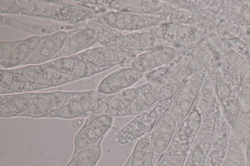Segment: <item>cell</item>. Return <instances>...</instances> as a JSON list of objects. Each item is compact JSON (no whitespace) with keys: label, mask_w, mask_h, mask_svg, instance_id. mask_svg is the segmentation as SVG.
I'll list each match as a JSON object with an SVG mask.
<instances>
[{"label":"cell","mask_w":250,"mask_h":166,"mask_svg":"<svg viewBox=\"0 0 250 166\" xmlns=\"http://www.w3.org/2000/svg\"><path fill=\"white\" fill-rule=\"evenodd\" d=\"M0 13L49 19L82 29L98 15L94 10L76 3L54 0H0Z\"/></svg>","instance_id":"1"},{"label":"cell","mask_w":250,"mask_h":166,"mask_svg":"<svg viewBox=\"0 0 250 166\" xmlns=\"http://www.w3.org/2000/svg\"><path fill=\"white\" fill-rule=\"evenodd\" d=\"M176 95L168 99L157 102L136 115L117 132L115 141L121 145L127 144L148 134L152 130L158 119L169 110Z\"/></svg>","instance_id":"2"},{"label":"cell","mask_w":250,"mask_h":166,"mask_svg":"<svg viewBox=\"0 0 250 166\" xmlns=\"http://www.w3.org/2000/svg\"><path fill=\"white\" fill-rule=\"evenodd\" d=\"M107 95L98 91L74 92L60 108L46 118L75 119L91 117Z\"/></svg>","instance_id":"3"},{"label":"cell","mask_w":250,"mask_h":166,"mask_svg":"<svg viewBox=\"0 0 250 166\" xmlns=\"http://www.w3.org/2000/svg\"><path fill=\"white\" fill-rule=\"evenodd\" d=\"M220 108L214 97L190 148L188 161L193 166H204Z\"/></svg>","instance_id":"4"},{"label":"cell","mask_w":250,"mask_h":166,"mask_svg":"<svg viewBox=\"0 0 250 166\" xmlns=\"http://www.w3.org/2000/svg\"><path fill=\"white\" fill-rule=\"evenodd\" d=\"M204 67L195 71L177 93L169 109L170 113L180 124L193 108L205 79Z\"/></svg>","instance_id":"5"},{"label":"cell","mask_w":250,"mask_h":166,"mask_svg":"<svg viewBox=\"0 0 250 166\" xmlns=\"http://www.w3.org/2000/svg\"><path fill=\"white\" fill-rule=\"evenodd\" d=\"M11 70L32 83L48 88L61 86L78 79L71 75L63 73L42 64L30 65Z\"/></svg>","instance_id":"6"},{"label":"cell","mask_w":250,"mask_h":166,"mask_svg":"<svg viewBox=\"0 0 250 166\" xmlns=\"http://www.w3.org/2000/svg\"><path fill=\"white\" fill-rule=\"evenodd\" d=\"M73 56L101 73L122 63L127 57V53L117 48L103 46L88 49Z\"/></svg>","instance_id":"7"},{"label":"cell","mask_w":250,"mask_h":166,"mask_svg":"<svg viewBox=\"0 0 250 166\" xmlns=\"http://www.w3.org/2000/svg\"><path fill=\"white\" fill-rule=\"evenodd\" d=\"M113 120L112 117L106 115L88 117L75 135V148L81 150L101 141L111 127Z\"/></svg>","instance_id":"8"},{"label":"cell","mask_w":250,"mask_h":166,"mask_svg":"<svg viewBox=\"0 0 250 166\" xmlns=\"http://www.w3.org/2000/svg\"><path fill=\"white\" fill-rule=\"evenodd\" d=\"M231 125L221 109L204 166H222L228 147Z\"/></svg>","instance_id":"9"},{"label":"cell","mask_w":250,"mask_h":166,"mask_svg":"<svg viewBox=\"0 0 250 166\" xmlns=\"http://www.w3.org/2000/svg\"><path fill=\"white\" fill-rule=\"evenodd\" d=\"M103 18L110 27L119 30H138L160 22L156 18L121 11L108 12Z\"/></svg>","instance_id":"10"},{"label":"cell","mask_w":250,"mask_h":166,"mask_svg":"<svg viewBox=\"0 0 250 166\" xmlns=\"http://www.w3.org/2000/svg\"><path fill=\"white\" fill-rule=\"evenodd\" d=\"M169 44L155 35L148 32H132L119 35L112 47L125 51H149Z\"/></svg>","instance_id":"11"},{"label":"cell","mask_w":250,"mask_h":166,"mask_svg":"<svg viewBox=\"0 0 250 166\" xmlns=\"http://www.w3.org/2000/svg\"><path fill=\"white\" fill-rule=\"evenodd\" d=\"M62 31L47 36L31 55L21 65H39L50 61L60 51L68 38L77 31Z\"/></svg>","instance_id":"12"},{"label":"cell","mask_w":250,"mask_h":166,"mask_svg":"<svg viewBox=\"0 0 250 166\" xmlns=\"http://www.w3.org/2000/svg\"><path fill=\"white\" fill-rule=\"evenodd\" d=\"M73 93L74 92L61 91L42 92L35 102L17 117L46 118L60 108Z\"/></svg>","instance_id":"13"},{"label":"cell","mask_w":250,"mask_h":166,"mask_svg":"<svg viewBox=\"0 0 250 166\" xmlns=\"http://www.w3.org/2000/svg\"><path fill=\"white\" fill-rule=\"evenodd\" d=\"M161 90L160 80L147 82L137 86V93L130 104L116 117L137 115L158 101Z\"/></svg>","instance_id":"14"},{"label":"cell","mask_w":250,"mask_h":166,"mask_svg":"<svg viewBox=\"0 0 250 166\" xmlns=\"http://www.w3.org/2000/svg\"><path fill=\"white\" fill-rule=\"evenodd\" d=\"M177 124L170 113H165L157 121L149 135L154 156L167 150L175 132Z\"/></svg>","instance_id":"15"},{"label":"cell","mask_w":250,"mask_h":166,"mask_svg":"<svg viewBox=\"0 0 250 166\" xmlns=\"http://www.w3.org/2000/svg\"><path fill=\"white\" fill-rule=\"evenodd\" d=\"M175 55L173 48L168 46L161 47L137 56L132 61V67L139 73H147L167 64Z\"/></svg>","instance_id":"16"},{"label":"cell","mask_w":250,"mask_h":166,"mask_svg":"<svg viewBox=\"0 0 250 166\" xmlns=\"http://www.w3.org/2000/svg\"><path fill=\"white\" fill-rule=\"evenodd\" d=\"M41 92H27L1 95L0 117H17L27 110L41 96Z\"/></svg>","instance_id":"17"},{"label":"cell","mask_w":250,"mask_h":166,"mask_svg":"<svg viewBox=\"0 0 250 166\" xmlns=\"http://www.w3.org/2000/svg\"><path fill=\"white\" fill-rule=\"evenodd\" d=\"M137 93V87H136L107 95L100 103L92 116L106 115L116 117L130 104Z\"/></svg>","instance_id":"18"},{"label":"cell","mask_w":250,"mask_h":166,"mask_svg":"<svg viewBox=\"0 0 250 166\" xmlns=\"http://www.w3.org/2000/svg\"><path fill=\"white\" fill-rule=\"evenodd\" d=\"M139 72L129 67L117 71L105 77L100 83L98 91L106 95H110L127 89L138 79Z\"/></svg>","instance_id":"19"},{"label":"cell","mask_w":250,"mask_h":166,"mask_svg":"<svg viewBox=\"0 0 250 166\" xmlns=\"http://www.w3.org/2000/svg\"><path fill=\"white\" fill-rule=\"evenodd\" d=\"M0 24L22 30L35 36H46L62 31L82 29L73 25L62 23L53 24H39L0 15Z\"/></svg>","instance_id":"20"},{"label":"cell","mask_w":250,"mask_h":166,"mask_svg":"<svg viewBox=\"0 0 250 166\" xmlns=\"http://www.w3.org/2000/svg\"><path fill=\"white\" fill-rule=\"evenodd\" d=\"M189 62H183L177 65L160 80L161 90L158 101L168 99L175 96L190 75Z\"/></svg>","instance_id":"21"},{"label":"cell","mask_w":250,"mask_h":166,"mask_svg":"<svg viewBox=\"0 0 250 166\" xmlns=\"http://www.w3.org/2000/svg\"><path fill=\"white\" fill-rule=\"evenodd\" d=\"M149 32L168 44L191 41L197 35V30L194 27L176 23L160 26Z\"/></svg>","instance_id":"22"},{"label":"cell","mask_w":250,"mask_h":166,"mask_svg":"<svg viewBox=\"0 0 250 166\" xmlns=\"http://www.w3.org/2000/svg\"><path fill=\"white\" fill-rule=\"evenodd\" d=\"M0 94L30 92L48 88V87L32 83L15 73L11 70H0Z\"/></svg>","instance_id":"23"},{"label":"cell","mask_w":250,"mask_h":166,"mask_svg":"<svg viewBox=\"0 0 250 166\" xmlns=\"http://www.w3.org/2000/svg\"><path fill=\"white\" fill-rule=\"evenodd\" d=\"M96 41L92 30L88 28L81 29L68 38L60 51L51 60L60 57L73 56L79 51L90 47Z\"/></svg>","instance_id":"24"},{"label":"cell","mask_w":250,"mask_h":166,"mask_svg":"<svg viewBox=\"0 0 250 166\" xmlns=\"http://www.w3.org/2000/svg\"><path fill=\"white\" fill-rule=\"evenodd\" d=\"M46 36H34L23 39L10 55L0 60V66L9 69L21 65L31 55Z\"/></svg>","instance_id":"25"},{"label":"cell","mask_w":250,"mask_h":166,"mask_svg":"<svg viewBox=\"0 0 250 166\" xmlns=\"http://www.w3.org/2000/svg\"><path fill=\"white\" fill-rule=\"evenodd\" d=\"M149 135L147 134L136 142L130 156V166H153L154 153Z\"/></svg>","instance_id":"26"},{"label":"cell","mask_w":250,"mask_h":166,"mask_svg":"<svg viewBox=\"0 0 250 166\" xmlns=\"http://www.w3.org/2000/svg\"><path fill=\"white\" fill-rule=\"evenodd\" d=\"M101 155V148L97 143L80 150L66 166H94Z\"/></svg>","instance_id":"27"},{"label":"cell","mask_w":250,"mask_h":166,"mask_svg":"<svg viewBox=\"0 0 250 166\" xmlns=\"http://www.w3.org/2000/svg\"><path fill=\"white\" fill-rule=\"evenodd\" d=\"M250 139V111L241 114L238 120L231 126L229 144L243 142L246 145Z\"/></svg>","instance_id":"28"},{"label":"cell","mask_w":250,"mask_h":166,"mask_svg":"<svg viewBox=\"0 0 250 166\" xmlns=\"http://www.w3.org/2000/svg\"><path fill=\"white\" fill-rule=\"evenodd\" d=\"M246 162V144L236 142L228 145L222 166H243Z\"/></svg>","instance_id":"29"},{"label":"cell","mask_w":250,"mask_h":166,"mask_svg":"<svg viewBox=\"0 0 250 166\" xmlns=\"http://www.w3.org/2000/svg\"><path fill=\"white\" fill-rule=\"evenodd\" d=\"M225 59L241 77L250 74V64L237 53L233 51H228L225 54Z\"/></svg>","instance_id":"30"},{"label":"cell","mask_w":250,"mask_h":166,"mask_svg":"<svg viewBox=\"0 0 250 166\" xmlns=\"http://www.w3.org/2000/svg\"><path fill=\"white\" fill-rule=\"evenodd\" d=\"M241 78L239 102L243 114L250 111V75Z\"/></svg>","instance_id":"31"},{"label":"cell","mask_w":250,"mask_h":166,"mask_svg":"<svg viewBox=\"0 0 250 166\" xmlns=\"http://www.w3.org/2000/svg\"><path fill=\"white\" fill-rule=\"evenodd\" d=\"M170 70L169 68L163 66L147 72L145 75V78L147 82L160 80Z\"/></svg>","instance_id":"32"},{"label":"cell","mask_w":250,"mask_h":166,"mask_svg":"<svg viewBox=\"0 0 250 166\" xmlns=\"http://www.w3.org/2000/svg\"><path fill=\"white\" fill-rule=\"evenodd\" d=\"M22 40L13 41H4L0 43V59L2 60L9 55L22 41Z\"/></svg>","instance_id":"33"},{"label":"cell","mask_w":250,"mask_h":166,"mask_svg":"<svg viewBox=\"0 0 250 166\" xmlns=\"http://www.w3.org/2000/svg\"><path fill=\"white\" fill-rule=\"evenodd\" d=\"M83 118H78L73 119L70 122V124L74 128L77 129L80 128L83 125Z\"/></svg>","instance_id":"34"},{"label":"cell","mask_w":250,"mask_h":166,"mask_svg":"<svg viewBox=\"0 0 250 166\" xmlns=\"http://www.w3.org/2000/svg\"><path fill=\"white\" fill-rule=\"evenodd\" d=\"M246 161L250 162V139L246 145Z\"/></svg>","instance_id":"35"},{"label":"cell","mask_w":250,"mask_h":166,"mask_svg":"<svg viewBox=\"0 0 250 166\" xmlns=\"http://www.w3.org/2000/svg\"><path fill=\"white\" fill-rule=\"evenodd\" d=\"M158 166H167L165 162L162 159Z\"/></svg>","instance_id":"36"},{"label":"cell","mask_w":250,"mask_h":166,"mask_svg":"<svg viewBox=\"0 0 250 166\" xmlns=\"http://www.w3.org/2000/svg\"><path fill=\"white\" fill-rule=\"evenodd\" d=\"M185 166H193L188 160Z\"/></svg>","instance_id":"37"},{"label":"cell","mask_w":250,"mask_h":166,"mask_svg":"<svg viewBox=\"0 0 250 166\" xmlns=\"http://www.w3.org/2000/svg\"><path fill=\"white\" fill-rule=\"evenodd\" d=\"M124 166H130V157L128 159L127 163H126V164H125Z\"/></svg>","instance_id":"38"},{"label":"cell","mask_w":250,"mask_h":166,"mask_svg":"<svg viewBox=\"0 0 250 166\" xmlns=\"http://www.w3.org/2000/svg\"><path fill=\"white\" fill-rule=\"evenodd\" d=\"M246 166H250V162L246 161Z\"/></svg>","instance_id":"39"},{"label":"cell","mask_w":250,"mask_h":166,"mask_svg":"<svg viewBox=\"0 0 250 166\" xmlns=\"http://www.w3.org/2000/svg\"><path fill=\"white\" fill-rule=\"evenodd\" d=\"M243 166H246V162L243 164Z\"/></svg>","instance_id":"40"}]
</instances>
